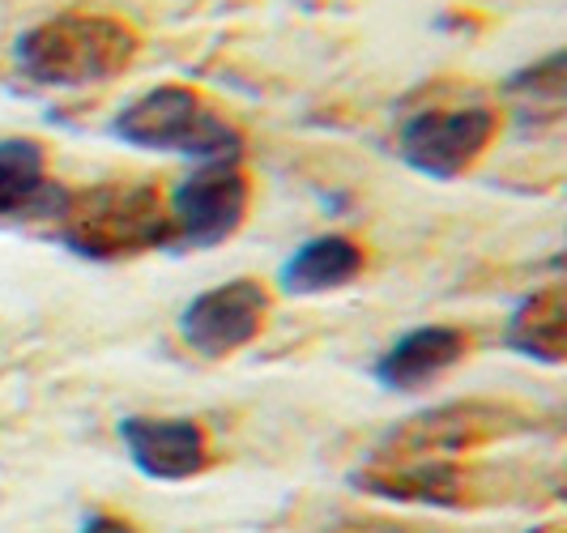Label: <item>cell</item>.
Listing matches in <instances>:
<instances>
[{"label":"cell","mask_w":567,"mask_h":533,"mask_svg":"<svg viewBox=\"0 0 567 533\" xmlns=\"http://www.w3.org/2000/svg\"><path fill=\"white\" fill-rule=\"evenodd\" d=\"M48 218L64 253L99 265L171 248V218L154 180H103L78 193L60 188Z\"/></svg>","instance_id":"6da1fadb"},{"label":"cell","mask_w":567,"mask_h":533,"mask_svg":"<svg viewBox=\"0 0 567 533\" xmlns=\"http://www.w3.org/2000/svg\"><path fill=\"white\" fill-rule=\"evenodd\" d=\"M137 48H142V39L124 18L64 9V13H52L22 30L13 43V60L27 82L73 90V85L120 78L133 64Z\"/></svg>","instance_id":"7a4b0ae2"},{"label":"cell","mask_w":567,"mask_h":533,"mask_svg":"<svg viewBox=\"0 0 567 533\" xmlns=\"http://www.w3.org/2000/svg\"><path fill=\"white\" fill-rule=\"evenodd\" d=\"M112 137L150 150V154H179L188 163H230L244 154V137L218 107H209L193 85H154L115 115Z\"/></svg>","instance_id":"3957f363"},{"label":"cell","mask_w":567,"mask_h":533,"mask_svg":"<svg viewBox=\"0 0 567 533\" xmlns=\"http://www.w3.org/2000/svg\"><path fill=\"white\" fill-rule=\"evenodd\" d=\"M252 184L239 167L230 163H200L188 180L175 184L167 205L171 218V248L167 253H205L227 244L230 235L248 218Z\"/></svg>","instance_id":"277c9868"},{"label":"cell","mask_w":567,"mask_h":533,"mask_svg":"<svg viewBox=\"0 0 567 533\" xmlns=\"http://www.w3.org/2000/svg\"><path fill=\"white\" fill-rule=\"evenodd\" d=\"M495 133H499V115L486 103L426 107L401 124L398 154L405 167L426 180H456L483 158Z\"/></svg>","instance_id":"5b68a950"},{"label":"cell","mask_w":567,"mask_h":533,"mask_svg":"<svg viewBox=\"0 0 567 533\" xmlns=\"http://www.w3.org/2000/svg\"><path fill=\"white\" fill-rule=\"evenodd\" d=\"M525 419L512 406L495 401H456V406H435L414 419L393 427L380 444V461H405V457H431L444 461L453 452H465L486 440H499L508 431H520Z\"/></svg>","instance_id":"8992f818"},{"label":"cell","mask_w":567,"mask_h":533,"mask_svg":"<svg viewBox=\"0 0 567 533\" xmlns=\"http://www.w3.org/2000/svg\"><path fill=\"white\" fill-rule=\"evenodd\" d=\"M274 308V295L256 278H230L223 286L200 290L179 311V337L200 359H227L252 346Z\"/></svg>","instance_id":"52a82bcc"},{"label":"cell","mask_w":567,"mask_h":533,"mask_svg":"<svg viewBox=\"0 0 567 533\" xmlns=\"http://www.w3.org/2000/svg\"><path fill=\"white\" fill-rule=\"evenodd\" d=\"M120 444L137 474L154 482H184L209 465V440L205 427L193 419H154V414H128L120 419Z\"/></svg>","instance_id":"ba28073f"},{"label":"cell","mask_w":567,"mask_h":533,"mask_svg":"<svg viewBox=\"0 0 567 533\" xmlns=\"http://www.w3.org/2000/svg\"><path fill=\"white\" fill-rule=\"evenodd\" d=\"M465 355H470L465 329H456V325H419V329L401 334L375 359L371 376L389 393H419L426 385H435L440 376H449Z\"/></svg>","instance_id":"9c48e42d"},{"label":"cell","mask_w":567,"mask_h":533,"mask_svg":"<svg viewBox=\"0 0 567 533\" xmlns=\"http://www.w3.org/2000/svg\"><path fill=\"white\" fill-rule=\"evenodd\" d=\"M350 486L398 500V504H431V508H461L465 504V478L453 461H431V457H405V461H375L371 470L350 474Z\"/></svg>","instance_id":"30bf717a"},{"label":"cell","mask_w":567,"mask_h":533,"mask_svg":"<svg viewBox=\"0 0 567 533\" xmlns=\"http://www.w3.org/2000/svg\"><path fill=\"white\" fill-rule=\"evenodd\" d=\"M363 265H368V253L350 235L329 230V235H316V239L299 244L295 253L286 256L282 269H278V286L286 295H299V299L329 295V290L350 286L363 274Z\"/></svg>","instance_id":"8fae6325"},{"label":"cell","mask_w":567,"mask_h":533,"mask_svg":"<svg viewBox=\"0 0 567 533\" xmlns=\"http://www.w3.org/2000/svg\"><path fill=\"white\" fill-rule=\"evenodd\" d=\"M56 193L48 184V150L34 137L0 141V223L9 218H48Z\"/></svg>","instance_id":"7c38bea8"},{"label":"cell","mask_w":567,"mask_h":533,"mask_svg":"<svg viewBox=\"0 0 567 533\" xmlns=\"http://www.w3.org/2000/svg\"><path fill=\"white\" fill-rule=\"evenodd\" d=\"M504 346L520 359H534L542 367H559L567 355V304L564 286H542L525 295L508 316Z\"/></svg>","instance_id":"4fadbf2b"},{"label":"cell","mask_w":567,"mask_h":533,"mask_svg":"<svg viewBox=\"0 0 567 533\" xmlns=\"http://www.w3.org/2000/svg\"><path fill=\"white\" fill-rule=\"evenodd\" d=\"M504 99L512 103V115L529 129H555L564 120V52H550L538 64H525L504 82Z\"/></svg>","instance_id":"5bb4252c"},{"label":"cell","mask_w":567,"mask_h":533,"mask_svg":"<svg viewBox=\"0 0 567 533\" xmlns=\"http://www.w3.org/2000/svg\"><path fill=\"white\" fill-rule=\"evenodd\" d=\"M78 533H137V525L124 516H112V512H94V516H85Z\"/></svg>","instance_id":"9a60e30c"}]
</instances>
